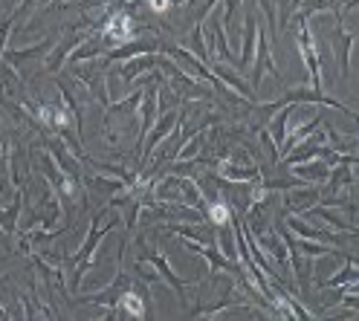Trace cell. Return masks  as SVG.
Segmentation results:
<instances>
[{"instance_id":"7a4b0ae2","label":"cell","mask_w":359,"mask_h":321,"mask_svg":"<svg viewBox=\"0 0 359 321\" xmlns=\"http://www.w3.org/2000/svg\"><path fill=\"white\" fill-rule=\"evenodd\" d=\"M137 264H151V269L160 275V278L177 292V298H180V304H189V298H186V287L189 284H194V278H180V275L168 266V261H165V255L163 252H156V249H142V255L137 258Z\"/></svg>"},{"instance_id":"ac0fdd59","label":"cell","mask_w":359,"mask_h":321,"mask_svg":"<svg viewBox=\"0 0 359 321\" xmlns=\"http://www.w3.org/2000/svg\"><path fill=\"white\" fill-rule=\"evenodd\" d=\"M38 4H41V0H18V9L9 15V18H12V24H20V20H24Z\"/></svg>"},{"instance_id":"d6986e66","label":"cell","mask_w":359,"mask_h":321,"mask_svg":"<svg viewBox=\"0 0 359 321\" xmlns=\"http://www.w3.org/2000/svg\"><path fill=\"white\" fill-rule=\"evenodd\" d=\"M12 18L9 15H0V55H4L6 50V41H9V32H12Z\"/></svg>"},{"instance_id":"277c9868","label":"cell","mask_w":359,"mask_h":321,"mask_svg":"<svg viewBox=\"0 0 359 321\" xmlns=\"http://www.w3.org/2000/svg\"><path fill=\"white\" fill-rule=\"evenodd\" d=\"M73 67V78L76 81H81L90 93L96 96V102L99 104H110V99H107V70H102V64H90V67H79V64H70Z\"/></svg>"},{"instance_id":"30bf717a","label":"cell","mask_w":359,"mask_h":321,"mask_svg":"<svg viewBox=\"0 0 359 321\" xmlns=\"http://www.w3.org/2000/svg\"><path fill=\"white\" fill-rule=\"evenodd\" d=\"M220 177L223 179H232V182H258L261 179V168L258 163H250V165H238L232 159L220 165Z\"/></svg>"},{"instance_id":"4fadbf2b","label":"cell","mask_w":359,"mask_h":321,"mask_svg":"<svg viewBox=\"0 0 359 321\" xmlns=\"http://www.w3.org/2000/svg\"><path fill=\"white\" fill-rule=\"evenodd\" d=\"M293 168V177H299V179H313V182H325L327 179V174H330V165L325 163V159H319V163H299V165H290Z\"/></svg>"},{"instance_id":"ba28073f","label":"cell","mask_w":359,"mask_h":321,"mask_svg":"<svg viewBox=\"0 0 359 321\" xmlns=\"http://www.w3.org/2000/svg\"><path fill=\"white\" fill-rule=\"evenodd\" d=\"M53 43H55V38H47V41H41V43H35V47H27V50H9V47H6L0 58H4L15 73H20V70H24V64H27V61L47 55V53L53 50Z\"/></svg>"},{"instance_id":"8992f818","label":"cell","mask_w":359,"mask_h":321,"mask_svg":"<svg viewBox=\"0 0 359 321\" xmlns=\"http://www.w3.org/2000/svg\"><path fill=\"white\" fill-rule=\"evenodd\" d=\"M330 43H333V58H339V70H342V78L351 76V53H353V43L356 38L345 29L342 24V15H336V29L330 32Z\"/></svg>"},{"instance_id":"44dd1931","label":"cell","mask_w":359,"mask_h":321,"mask_svg":"<svg viewBox=\"0 0 359 321\" xmlns=\"http://www.w3.org/2000/svg\"><path fill=\"white\" fill-rule=\"evenodd\" d=\"M189 0H171V6H186Z\"/></svg>"},{"instance_id":"9a60e30c","label":"cell","mask_w":359,"mask_h":321,"mask_svg":"<svg viewBox=\"0 0 359 321\" xmlns=\"http://www.w3.org/2000/svg\"><path fill=\"white\" fill-rule=\"evenodd\" d=\"M304 214H316V217H322V220H325L327 226L339 228V232H356V228H353V223H351V220H342L339 214H333V212L322 209V205H310V209H307Z\"/></svg>"},{"instance_id":"e0dca14e","label":"cell","mask_w":359,"mask_h":321,"mask_svg":"<svg viewBox=\"0 0 359 321\" xmlns=\"http://www.w3.org/2000/svg\"><path fill=\"white\" fill-rule=\"evenodd\" d=\"M261 4V9L266 12V27H269V35H273V41H276V35H278V20H276V4L273 0H258Z\"/></svg>"},{"instance_id":"ffe728a7","label":"cell","mask_w":359,"mask_h":321,"mask_svg":"<svg viewBox=\"0 0 359 321\" xmlns=\"http://www.w3.org/2000/svg\"><path fill=\"white\" fill-rule=\"evenodd\" d=\"M148 9H151L154 15H163V12L171 9V0H148Z\"/></svg>"},{"instance_id":"2e32d148","label":"cell","mask_w":359,"mask_h":321,"mask_svg":"<svg viewBox=\"0 0 359 321\" xmlns=\"http://www.w3.org/2000/svg\"><path fill=\"white\" fill-rule=\"evenodd\" d=\"M293 246H296L299 252H304L307 258H322V255H333V246H330V243L307 240V238H302V240H296V238H293Z\"/></svg>"},{"instance_id":"7c38bea8","label":"cell","mask_w":359,"mask_h":321,"mask_svg":"<svg viewBox=\"0 0 359 321\" xmlns=\"http://www.w3.org/2000/svg\"><path fill=\"white\" fill-rule=\"evenodd\" d=\"M145 70H156V55H137V58H128L125 67H119L116 76L122 78V84H130L137 76H142Z\"/></svg>"},{"instance_id":"8fae6325","label":"cell","mask_w":359,"mask_h":321,"mask_svg":"<svg viewBox=\"0 0 359 321\" xmlns=\"http://www.w3.org/2000/svg\"><path fill=\"white\" fill-rule=\"evenodd\" d=\"M319 12H336V15H342V0H299V6L293 12V20H304V18L319 15Z\"/></svg>"},{"instance_id":"5b68a950","label":"cell","mask_w":359,"mask_h":321,"mask_svg":"<svg viewBox=\"0 0 359 321\" xmlns=\"http://www.w3.org/2000/svg\"><path fill=\"white\" fill-rule=\"evenodd\" d=\"M255 70H252V90L258 93L261 90V81H264V73H269L278 84H281V76L276 70V61H273V53H269V41H266V32L261 29L258 24V38H255Z\"/></svg>"},{"instance_id":"9c48e42d","label":"cell","mask_w":359,"mask_h":321,"mask_svg":"<svg viewBox=\"0 0 359 321\" xmlns=\"http://www.w3.org/2000/svg\"><path fill=\"white\" fill-rule=\"evenodd\" d=\"M255 38H258V15H246V35H241V43H243V53L238 58V70H250L252 64V55H255Z\"/></svg>"},{"instance_id":"5bb4252c","label":"cell","mask_w":359,"mask_h":321,"mask_svg":"<svg viewBox=\"0 0 359 321\" xmlns=\"http://www.w3.org/2000/svg\"><path fill=\"white\" fill-rule=\"evenodd\" d=\"M20 209H24V191H18L15 200H12V205H9L4 214H0V232H6V235L18 232V214H20Z\"/></svg>"},{"instance_id":"3957f363","label":"cell","mask_w":359,"mask_h":321,"mask_svg":"<svg viewBox=\"0 0 359 321\" xmlns=\"http://www.w3.org/2000/svg\"><path fill=\"white\" fill-rule=\"evenodd\" d=\"M299 27V35H296V43H299V53L307 64V73H310V84L313 90H322V61H319V53H316V41H313V32L304 20H296Z\"/></svg>"},{"instance_id":"52a82bcc","label":"cell","mask_w":359,"mask_h":321,"mask_svg":"<svg viewBox=\"0 0 359 321\" xmlns=\"http://www.w3.org/2000/svg\"><path fill=\"white\" fill-rule=\"evenodd\" d=\"M84 41H87L84 32H79V29H67V38H64L58 47L50 53L47 64H43V70H47V73H58V70H64V64H67V58H70V53L79 47V43H84Z\"/></svg>"},{"instance_id":"7402d4cb","label":"cell","mask_w":359,"mask_h":321,"mask_svg":"<svg viewBox=\"0 0 359 321\" xmlns=\"http://www.w3.org/2000/svg\"><path fill=\"white\" fill-rule=\"evenodd\" d=\"M0 318H9V313H6L4 307H0Z\"/></svg>"},{"instance_id":"6da1fadb","label":"cell","mask_w":359,"mask_h":321,"mask_svg":"<svg viewBox=\"0 0 359 321\" xmlns=\"http://www.w3.org/2000/svg\"><path fill=\"white\" fill-rule=\"evenodd\" d=\"M102 217L104 214H93V220H90V232H87V238H84V243H81V249H79V255H70L67 261L73 264V272H70V281H67V289L70 292H76L79 289V284H81V275L93 266V252L99 249V243H102V238L107 235V232H114V228L122 223V217L119 214H114L104 226H102Z\"/></svg>"}]
</instances>
